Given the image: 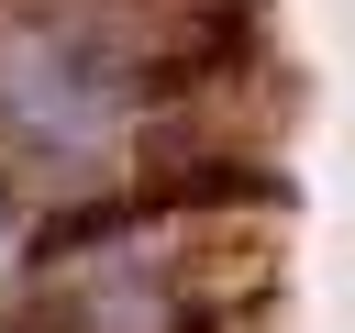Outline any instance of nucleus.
<instances>
[{"label": "nucleus", "mask_w": 355, "mask_h": 333, "mask_svg": "<svg viewBox=\"0 0 355 333\" xmlns=\"http://www.w3.org/2000/svg\"><path fill=\"white\" fill-rule=\"evenodd\" d=\"M55 333H178V289L133 233H89L55 255Z\"/></svg>", "instance_id": "2"}, {"label": "nucleus", "mask_w": 355, "mask_h": 333, "mask_svg": "<svg viewBox=\"0 0 355 333\" xmlns=\"http://www.w3.org/2000/svg\"><path fill=\"white\" fill-rule=\"evenodd\" d=\"M122 111H133V78H122V44L100 33V11L0 0V155L89 166V155H111Z\"/></svg>", "instance_id": "1"}]
</instances>
